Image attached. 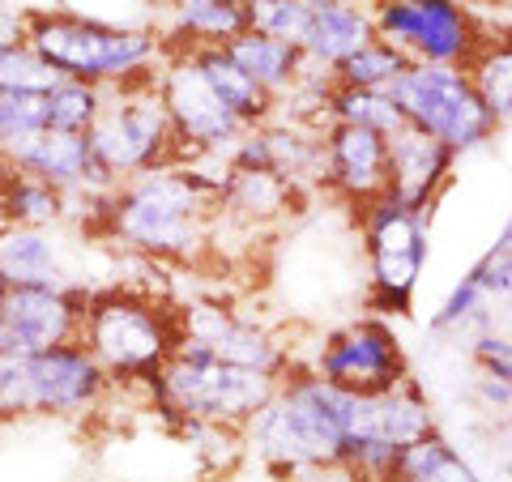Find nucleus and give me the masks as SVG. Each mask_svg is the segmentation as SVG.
<instances>
[{
    "label": "nucleus",
    "mask_w": 512,
    "mask_h": 482,
    "mask_svg": "<svg viewBox=\"0 0 512 482\" xmlns=\"http://www.w3.org/2000/svg\"><path fill=\"white\" fill-rule=\"evenodd\" d=\"M227 158H197L133 175L94 197V231L146 265H192L214 244Z\"/></svg>",
    "instance_id": "1"
},
{
    "label": "nucleus",
    "mask_w": 512,
    "mask_h": 482,
    "mask_svg": "<svg viewBox=\"0 0 512 482\" xmlns=\"http://www.w3.org/2000/svg\"><path fill=\"white\" fill-rule=\"evenodd\" d=\"M350 410L355 397L320 380L312 367H295L265 401L261 414L244 427V448L274 478L312 482L342 470L350 444Z\"/></svg>",
    "instance_id": "2"
},
{
    "label": "nucleus",
    "mask_w": 512,
    "mask_h": 482,
    "mask_svg": "<svg viewBox=\"0 0 512 482\" xmlns=\"http://www.w3.org/2000/svg\"><path fill=\"white\" fill-rule=\"evenodd\" d=\"M184 342V308L137 282L86 286L82 346L107 372L111 389L146 393Z\"/></svg>",
    "instance_id": "3"
},
{
    "label": "nucleus",
    "mask_w": 512,
    "mask_h": 482,
    "mask_svg": "<svg viewBox=\"0 0 512 482\" xmlns=\"http://www.w3.org/2000/svg\"><path fill=\"white\" fill-rule=\"evenodd\" d=\"M26 43L60 77L103 90L150 77L163 64V35L154 26H120L77 9H26Z\"/></svg>",
    "instance_id": "4"
},
{
    "label": "nucleus",
    "mask_w": 512,
    "mask_h": 482,
    "mask_svg": "<svg viewBox=\"0 0 512 482\" xmlns=\"http://www.w3.org/2000/svg\"><path fill=\"white\" fill-rule=\"evenodd\" d=\"M274 376H261L252 367L218 359L214 350L197 342H180V350L163 363V372L150 380V410L163 414L180 431L188 427H227L244 431L269 397L278 393Z\"/></svg>",
    "instance_id": "5"
},
{
    "label": "nucleus",
    "mask_w": 512,
    "mask_h": 482,
    "mask_svg": "<svg viewBox=\"0 0 512 482\" xmlns=\"http://www.w3.org/2000/svg\"><path fill=\"white\" fill-rule=\"evenodd\" d=\"M111 401V380L82 342L43 355L0 359V423L18 419H90Z\"/></svg>",
    "instance_id": "6"
},
{
    "label": "nucleus",
    "mask_w": 512,
    "mask_h": 482,
    "mask_svg": "<svg viewBox=\"0 0 512 482\" xmlns=\"http://www.w3.org/2000/svg\"><path fill=\"white\" fill-rule=\"evenodd\" d=\"M90 150L111 184L184 163L163 94H158V73L103 90L99 124L90 128Z\"/></svg>",
    "instance_id": "7"
},
{
    "label": "nucleus",
    "mask_w": 512,
    "mask_h": 482,
    "mask_svg": "<svg viewBox=\"0 0 512 482\" xmlns=\"http://www.w3.org/2000/svg\"><path fill=\"white\" fill-rule=\"evenodd\" d=\"M355 231L367 269V286H363L367 312L389 320L410 316L431 256V218L406 210L393 197H380L363 214H355Z\"/></svg>",
    "instance_id": "8"
},
{
    "label": "nucleus",
    "mask_w": 512,
    "mask_h": 482,
    "mask_svg": "<svg viewBox=\"0 0 512 482\" xmlns=\"http://www.w3.org/2000/svg\"><path fill=\"white\" fill-rule=\"evenodd\" d=\"M389 94L402 107L406 124L444 141L457 158L470 150H483L500 133L495 120L487 116L483 99H478L470 73L457 69V64H410Z\"/></svg>",
    "instance_id": "9"
},
{
    "label": "nucleus",
    "mask_w": 512,
    "mask_h": 482,
    "mask_svg": "<svg viewBox=\"0 0 512 482\" xmlns=\"http://www.w3.org/2000/svg\"><path fill=\"white\" fill-rule=\"evenodd\" d=\"M436 427V406L423 393L419 380H402L376 397H355L350 410V444L342 470L363 482H384L393 461L406 453L410 444L427 440Z\"/></svg>",
    "instance_id": "10"
},
{
    "label": "nucleus",
    "mask_w": 512,
    "mask_h": 482,
    "mask_svg": "<svg viewBox=\"0 0 512 482\" xmlns=\"http://www.w3.org/2000/svg\"><path fill=\"white\" fill-rule=\"evenodd\" d=\"M303 367H312L320 380H329L333 389L350 397H376L410 380V355L402 337H397L389 316L376 312H359L346 325L329 329Z\"/></svg>",
    "instance_id": "11"
},
{
    "label": "nucleus",
    "mask_w": 512,
    "mask_h": 482,
    "mask_svg": "<svg viewBox=\"0 0 512 482\" xmlns=\"http://www.w3.org/2000/svg\"><path fill=\"white\" fill-rule=\"evenodd\" d=\"M376 39L397 47L410 64H457L466 69L487 26L461 0H372Z\"/></svg>",
    "instance_id": "12"
},
{
    "label": "nucleus",
    "mask_w": 512,
    "mask_h": 482,
    "mask_svg": "<svg viewBox=\"0 0 512 482\" xmlns=\"http://www.w3.org/2000/svg\"><path fill=\"white\" fill-rule=\"evenodd\" d=\"M158 94H163V107L171 116L184 163H197V158H227L235 141L248 133V128L227 111V103L214 94V86L205 82V73L197 69L192 52H167L163 47Z\"/></svg>",
    "instance_id": "13"
},
{
    "label": "nucleus",
    "mask_w": 512,
    "mask_h": 482,
    "mask_svg": "<svg viewBox=\"0 0 512 482\" xmlns=\"http://www.w3.org/2000/svg\"><path fill=\"white\" fill-rule=\"evenodd\" d=\"M86 286L82 282H26L0 299L9 355H43L52 346L82 342Z\"/></svg>",
    "instance_id": "14"
},
{
    "label": "nucleus",
    "mask_w": 512,
    "mask_h": 482,
    "mask_svg": "<svg viewBox=\"0 0 512 482\" xmlns=\"http://www.w3.org/2000/svg\"><path fill=\"white\" fill-rule=\"evenodd\" d=\"M184 337L205 350H214L218 359L252 367L261 376L286 380L299 367L295 350L282 346V337L261 325L256 316H244L227 308V303H184Z\"/></svg>",
    "instance_id": "15"
},
{
    "label": "nucleus",
    "mask_w": 512,
    "mask_h": 482,
    "mask_svg": "<svg viewBox=\"0 0 512 482\" xmlns=\"http://www.w3.org/2000/svg\"><path fill=\"white\" fill-rule=\"evenodd\" d=\"M389 137L359 124L325 128V197L338 210L363 214L367 205L389 197Z\"/></svg>",
    "instance_id": "16"
},
{
    "label": "nucleus",
    "mask_w": 512,
    "mask_h": 482,
    "mask_svg": "<svg viewBox=\"0 0 512 482\" xmlns=\"http://www.w3.org/2000/svg\"><path fill=\"white\" fill-rule=\"evenodd\" d=\"M457 154L414 124H402L389 133V197L402 201L414 214H436V205L453 188Z\"/></svg>",
    "instance_id": "17"
},
{
    "label": "nucleus",
    "mask_w": 512,
    "mask_h": 482,
    "mask_svg": "<svg viewBox=\"0 0 512 482\" xmlns=\"http://www.w3.org/2000/svg\"><path fill=\"white\" fill-rule=\"evenodd\" d=\"M18 167L35 171L39 180L56 184L60 192H69L73 201H94V197H107L111 184L107 171L99 167V158L90 150V137H77V133H56V128H47V133L30 146Z\"/></svg>",
    "instance_id": "18"
},
{
    "label": "nucleus",
    "mask_w": 512,
    "mask_h": 482,
    "mask_svg": "<svg viewBox=\"0 0 512 482\" xmlns=\"http://www.w3.org/2000/svg\"><path fill=\"white\" fill-rule=\"evenodd\" d=\"M376 39L372 0H308V30L299 52L338 73V64Z\"/></svg>",
    "instance_id": "19"
},
{
    "label": "nucleus",
    "mask_w": 512,
    "mask_h": 482,
    "mask_svg": "<svg viewBox=\"0 0 512 482\" xmlns=\"http://www.w3.org/2000/svg\"><path fill=\"white\" fill-rule=\"evenodd\" d=\"M73 197L18 163H0V227L56 231L73 222Z\"/></svg>",
    "instance_id": "20"
},
{
    "label": "nucleus",
    "mask_w": 512,
    "mask_h": 482,
    "mask_svg": "<svg viewBox=\"0 0 512 482\" xmlns=\"http://www.w3.org/2000/svg\"><path fill=\"white\" fill-rule=\"evenodd\" d=\"M0 269H5L9 286H26V282H77V278H69V265H64L60 227L56 231L0 227Z\"/></svg>",
    "instance_id": "21"
},
{
    "label": "nucleus",
    "mask_w": 512,
    "mask_h": 482,
    "mask_svg": "<svg viewBox=\"0 0 512 482\" xmlns=\"http://www.w3.org/2000/svg\"><path fill=\"white\" fill-rule=\"evenodd\" d=\"M227 56L244 69L256 86L265 94H274V103L291 99V90L299 86V64H303V52L295 43H282V39H269L261 30H244L239 39L227 43Z\"/></svg>",
    "instance_id": "22"
},
{
    "label": "nucleus",
    "mask_w": 512,
    "mask_h": 482,
    "mask_svg": "<svg viewBox=\"0 0 512 482\" xmlns=\"http://www.w3.org/2000/svg\"><path fill=\"white\" fill-rule=\"evenodd\" d=\"M192 60H197V69L205 73V82L214 86V94L227 103V111L244 128H261V124H269L278 116L274 94H265L261 86H256L252 77L227 56V47H205V52H192Z\"/></svg>",
    "instance_id": "23"
},
{
    "label": "nucleus",
    "mask_w": 512,
    "mask_h": 482,
    "mask_svg": "<svg viewBox=\"0 0 512 482\" xmlns=\"http://www.w3.org/2000/svg\"><path fill=\"white\" fill-rule=\"evenodd\" d=\"M466 73L495 128H508L512 124V30H487L474 60L466 64Z\"/></svg>",
    "instance_id": "24"
},
{
    "label": "nucleus",
    "mask_w": 512,
    "mask_h": 482,
    "mask_svg": "<svg viewBox=\"0 0 512 482\" xmlns=\"http://www.w3.org/2000/svg\"><path fill=\"white\" fill-rule=\"evenodd\" d=\"M384 482H483V474H478L440 431H431L427 440L410 444L406 453L393 461V470Z\"/></svg>",
    "instance_id": "25"
},
{
    "label": "nucleus",
    "mask_w": 512,
    "mask_h": 482,
    "mask_svg": "<svg viewBox=\"0 0 512 482\" xmlns=\"http://www.w3.org/2000/svg\"><path fill=\"white\" fill-rule=\"evenodd\" d=\"M329 124H359V128H372V133L389 137L393 128H402V107L393 103L389 90H355V86H333L329 99Z\"/></svg>",
    "instance_id": "26"
},
{
    "label": "nucleus",
    "mask_w": 512,
    "mask_h": 482,
    "mask_svg": "<svg viewBox=\"0 0 512 482\" xmlns=\"http://www.w3.org/2000/svg\"><path fill=\"white\" fill-rule=\"evenodd\" d=\"M43 133H47L43 94H0V163H18Z\"/></svg>",
    "instance_id": "27"
},
{
    "label": "nucleus",
    "mask_w": 512,
    "mask_h": 482,
    "mask_svg": "<svg viewBox=\"0 0 512 482\" xmlns=\"http://www.w3.org/2000/svg\"><path fill=\"white\" fill-rule=\"evenodd\" d=\"M43 99H47V128H56V133L90 137V128L99 124V111H103V86L64 77V82L56 90H47Z\"/></svg>",
    "instance_id": "28"
},
{
    "label": "nucleus",
    "mask_w": 512,
    "mask_h": 482,
    "mask_svg": "<svg viewBox=\"0 0 512 482\" xmlns=\"http://www.w3.org/2000/svg\"><path fill=\"white\" fill-rule=\"evenodd\" d=\"M410 69V60L389 47L384 39H372L359 47L346 64H338V86H355V90H393V82Z\"/></svg>",
    "instance_id": "29"
},
{
    "label": "nucleus",
    "mask_w": 512,
    "mask_h": 482,
    "mask_svg": "<svg viewBox=\"0 0 512 482\" xmlns=\"http://www.w3.org/2000/svg\"><path fill=\"white\" fill-rule=\"evenodd\" d=\"M60 82L64 77L30 43L0 47V94H47Z\"/></svg>",
    "instance_id": "30"
},
{
    "label": "nucleus",
    "mask_w": 512,
    "mask_h": 482,
    "mask_svg": "<svg viewBox=\"0 0 512 482\" xmlns=\"http://www.w3.org/2000/svg\"><path fill=\"white\" fill-rule=\"evenodd\" d=\"M248 26L261 30L269 39L282 43H303V30H308V0H265V5L248 9Z\"/></svg>",
    "instance_id": "31"
},
{
    "label": "nucleus",
    "mask_w": 512,
    "mask_h": 482,
    "mask_svg": "<svg viewBox=\"0 0 512 482\" xmlns=\"http://www.w3.org/2000/svg\"><path fill=\"white\" fill-rule=\"evenodd\" d=\"M470 359L478 367V376L487 380H512V337L495 333L491 325L474 333L470 342Z\"/></svg>",
    "instance_id": "32"
},
{
    "label": "nucleus",
    "mask_w": 512,
    "mask_h": 482,
    "mask_svg": "<svg viewBox=\"0 0 512 482\" xmlns=\"http://www.w3.org/2000/svg\"><path fill=\"white\" fill-rule=\"evenodd\" d=\"M474 393H478V401H483L487 410L508 414V419H512V380H487V376H478Z\"/></svg>",
    "instance_id": "33"
},
{
    "label": "nucleus",
    "mask_w": 512,
    "mask_h": 482,
    "mask_svg": "<svg viewBox=\"0 0 512 482\" xmlns=\"http://www.w3.org/2000/svg\"><path fill=\"white\" fill-rule=\"evenodd\" d=\"M197 5H210V0H150V9H158V18H171V13H184V9H197Z\"/></svg>",
    "instance_id": "34"
},
{
    "label": "nucleus",
    "mask_w": 512,
    "mask_h": 482,
    "mask_svg": "<svg viewBox=\"0 0 512 482\" xmlns=\"http://www.w3.org/2000/svg\"><path fill=\"white\" fill-rule=\"evenodd\" d=\"M9 355V342H5V325H0V359Z\"/></svg>",
    "instance_id": "35"
},
{
    "label": "nucleus",
    "mask_w": 512,
    "mask_h": 482,
    "mask_svg": "<svg viewBox=\"0 0 512 482\" xmlns=\"http://www.w3.org/2000/svg\"><path fill=\"white\" fill-rule=\"evenodd\" d=\"M333 482H363V478H350L346 470H338V474H333Z\"/></svg>",
    "instance_id": "36"
},
{
    "label": "nucleus",
    "mask_w": 512,
    "mask_h": 482,
    "mask_svg": "<svg viewBox=\"0 0 512 482\" xmlns=\"http://www.w3.org/2000/svg\"><path fill=\"white\" fill-rule=\"evenodd\" d=\"M5 291H9V278H5V269H0V299H5Z\"/></svg>",
    "instance_id": "37"
},
{
    "label": "nucleus",
    "mask_w": 512,
    "mask_h": 482,
    "mask_svg": "<svg viewBox=\"0 0 512 482\" xmlns=\"http://www.w3.org/2000/svg\"><path fill=\"white\" fill-rule=\"evenodd\" d=\"M239 5H244V9H252V5H265V0H239Z\"/></svg>",
    "instance_id": "38"
},
{
    "label": "nucleus",
    "mask_w": 512,
    "mask_h": 482,
    "mask_svg": "<svg viewBox=\"0 0 512 482\" xmlns=\"http://www.w3.org/2000/svg\"><path fill=\"white\" fill-rule=\"evenodd\" d=\"M504 474H508V478H512V453H508V461H504Z\"/></svg>",
    "instance_id": "39"
}]
</instances>
